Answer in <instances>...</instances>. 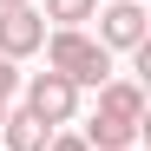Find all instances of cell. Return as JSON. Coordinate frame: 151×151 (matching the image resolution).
<instances>
[{
  "instance_id": "cell-1",
  "label": "cell",
  "mask_w": 151,
  "mask_h": 151,
  "mask_svg": "<svg viewBox=\"0 0 151 151\" xmlns=\"http://www.w3.org/2000/svg\"><path fill=\"white\" fill-rule=\"evenodd\" d=\"M46 72H59V79H72V86H105L112 79V53H105V46H99L86 27H53V33H46Z\"/></svg>"
},
{
  "instance_id": "cell-2",
  "label": "cell",
  "mask_w": 151,
  "mask_h": 151,
  "mask_svg": "<svg viewBox=\"0 0 151 151\" xmlns=\"http://www.w3.org/2000/svg\"><path fill=\"white\" fill-rule=\"evenodd\" d=\"M92 20H99V46H105V53H138L151 40V20H145L138 0H105Z\"/></svg>"
},
{
  "instance_id": "cell-3",
  "label": "cell",
  "mask_w": 151,
  "mask_h": 151,
  "mask_svg": "<svg viewBox=\"0 0 151 151\" xmlns=\"http://www.w3.org/2000/svg\"><path fill=\"white\" fill-rule=\"evenodd\" d=\"M27 112L59 132V125H72V112H79V86L59 79V72H33L27 79Z\"/></svg>"
},
{
  "instance_id": "cell-4",
  "label": "cell",
  "mask_w": 151,
  "mask_h": 151,
  "mask_svg": "<svg viewBox=\"0 0 151 151\" xmlns=\"http://www.w3.org/2000/svg\"><path fill=\"white\" fill-rule=\"evenodd\" d=\"M40 46H46L40 7H7L0 13V59H27V53H40Z\"/></svg>"
},
{
  "instance_id": "cell-5",
  "label": "cell",
  "mask_w": 151,
  "mask_h": 151,
  "mask_svg": "<svg viewBox=\"0 0 151 151\" xmlns=\"http://www.w3.org/2000/svg\"><path fill=\"white\" fill-rule=\"evenodd\" d=\"M99 118L145 125V86L138 79H105V86H99Z\"/></svg>"
},
{
  "instance_id": "cell-6",
  "label": "cell",
  "mask_w": 151,
  "mask_h": 151,
  "mask_svg": "<svg viewBox=\"0 0 151 151\" xmlns=\"http://www.w3.org/2000/svg\"><path fill=\"white\" fill-rule=\"evenodd\" d=\"M138 132H145V125H118V118H99L92 112V125H86V151H138Z\"/></svg>"
},
{
  "instance_id": "cell-7",
  "label": "cell",
  "mask_w": 151,
  "mask_h": 151,
  "mask_svg": "<svg viewBox=\"0 0 151 151\" xmlns=\"http://www.w3.org/2000/svg\"><path fill=\"white\" fill-rule=\"evenodd\" d=\"M0 132H7V151H46V138H53V125H40L27 105H7V125H0Z\"/></svg>"
},
{
  "instance_id": "cell-8",
  "label": "cell",
  "mask_w": 151,
  "mask_h": 151,
  "mask_svg": "<svg viewBox=\"0 0 151 151\" xmlns=\"http://www.w3.org/2000/svg\"><path fill=\"white\" fill-rule=\"evenodd\" d=\"M99 13V0H46L40 20H59V27H86V20Z\"/></svg>"
},
{
  "instance_id": "cell-9",
  "label": "cell",
  "mask_w": 151,
  "mask_h": 151,
  "mask_svg": "<svg viewBox=\"0 0 151 151\" xmlns=\"http://www.w3.org/2000/svg\"><path fill=\"white\" fill-rule=\"evenodd\" d=\"M46 151H86V138H79V132H53V138H46Z\"/></svg>"
},
{
  "instance_id": "cell-10",
  "label": "cell",
  "mask_w": 151,
  "mask_h": 151,
  "mask_svg": "<svg viewBox=\"0 0 151 151\" xmlns=\"http://www.w3.org/2000/svg\"><path fill=\"white\" fill-rule=\"evenodd\" d=\"M13 86H20V72H13V59H0V99H13Z\"/></svg>"
},
{
  "instance_id": "cell-11",
  "label": "cell",
  "mask_w": 151,
  "mask_h": 151,
  "mask_svg": "<svg viewBox=\"0 0 151 151\" xmlns=\"http://www.w3.org/2000/svg\"><path fill=\"white\" fill-rule=\"evenodd\" d=\"M7 7H33V0H0V13H7Z\"/></svg>"
},
{
  "instance_id": "cell-12",
  "label": "cell",
  "mask_w": 151,
  "mask_h": 151,
  "mask_svg": "<svg viewBox=\"0 0 151 151\" xmlns=\"http://www.w3.org/2000/svg\"><path fill=\"white\" fill-rule=\"evenodd\" d=\"M0 125H7V99H0Z\"/></svg>"
},
{
  "instance_id": "cell-13",
  "label": "cell",
  "mask_w": 151,
  "mask_h": 151,
  "mask_svg": "<svg viewBox=\"0 0 151 151\" xmlns=\"http://www.w3.org/2000/svg\"><path fill=\"white\" fill-rule=\"evenodd\" d=\"M99 7H105V0H99Z\"/></svg>"
}]
</instances>
